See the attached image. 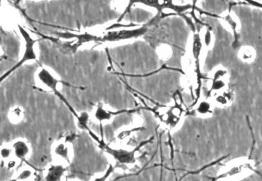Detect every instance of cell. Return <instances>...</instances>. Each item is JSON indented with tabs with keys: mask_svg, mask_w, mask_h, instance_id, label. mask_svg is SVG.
<instances>
[{
	"mask_svg": "<svg viewBox=\"0 0 262 181\" xmlns=\"http://www.w3.org/2000/svg\"><path fill=\"white\" fill-rule=\"evenodd\" d=\"M255 163L248 158H238L222 167L213 181H242L254 173Z\"/></svg>",
	"mask_w": 262,
	"mask_h": 181,
	"instance_id": "6da1fadb",
	"label": "cell"
},
{
	"mask_svg": "<svg viewBox=\"0 0 262 181\" xmlns=\"http://www.w3.org/2000/svg\"><path fill=\"white\" fill-rule=\"evenodd\" d=\"M90 133L94 139H96L97 142L100 143V147L102 148L104 151L112 157L113 161L115 163V166H114L115 168L116 166L121 167V168H128V167L134 166L136 163L137 153L143 145L139 146V147L133 149H116V148L106 145L104 143L101 142V141L100 142L96 135H94L93 132H90Z\"/></svg>",
	"mask_w": 262,
	"mask_h": 181,
	"instance_id": "7a4b0ae2",
	"label": "cell"
},
{
	"mask_svg": "<svg viewBox=\"0 0 262 181\" xmlns=\"http://www.w3.org/2000/svg\"><path fill=\"white\" fill-rule=\"evenodd\" d=\"M157 114L163 126L168 130H173L181 125L185 116V110L181 104L175 103L173 105L162 108Z\"/></svg>",
	"mask_w": 262,
	"mask_h": 181,
	"instance_id": "3957f363",
	"label": "cell"
},
{
	"mask_svg": "<svg viewBox=\"0 0 262 181\" xmlns=\"http://www.w3.org/2000/svg\"><path fill=\"white\" fill-rule=\"evenodd\" d=\"M19 29H20L21 34L23 36L24 41H25V50H24L23 56H22V58L21 59L20 62L17 63L11 69L9 70L8 72L5 73L0 77V83L4 81L16 70L20 69L21 66L25 64V63L29 62V61H34L36 59V52H35L34 47L35 43L37 41L31 38L29 33L26 29H24L23 27L19 26Z\"/></svg>",
	"mask_w": 262,
	"mask_h": 181,
	"instance_id": "277c9868",
	"label": "cell"
},
{
	"mask_svg": "<svg viewBox=\"0 0 262 181\" xmlns=\"http://www.w3.org/2000/svg\"><path fill=\"white\" fill-rule=\"evenodd\" d=\"M72 139L71 136L67 138L58 141L53 147L52 154L57 163L67 166L72 162L73 157V149L72 147Z\"/></svg>",
	"mask_w": 262,
	"mask_h": 181,
	"instance_id": "5b68a950",
	"label": "cell"
},
{
	"mask_svg": "<svg viewBox=\"0 0 262 181\" xmlns=\"http://www.w3.org/2000/svg\"><path fill=\"white\" fill-rule=\"evenodd\" d=\"M36 78H37V81H39L40 84L49 89L50 91H53L62 100L65 101L57 89L58 83H62L61 81H59L57 78H55L48 70L44 69V68L39 70L37 74H36Z\"/></svg>",
	"mask_w": 262,
	"mask_h": 181,
	"instance_id": "8992f818",
	"label": "cell"
},
{
	"mask_svg": "<svg viewBox=\"0 0 262 181\" xmlns=\"http://www.w3.org/2000/svg\"><path fill=\"white\" fill-rule=\"evenodd\" d=\"M127 111H114L106 107L104 104H97L93 112V118L97 123L102 124L112 121L116 116Z\"/></svg>",
	"mask_w": 262,
	"mask_h": 181,
	"instance_id": "52a82bcc",
	"label": "cell"
},
{
	"mask_svg": "<svg viewBox=\"0 0 262 181\" xmlns=\"http://www.w3.org/2000/svg\"><path fill=\"white\" fill-rule=\"evenodd\" d=\"M67 172V166L62 163H51L45 170L43 180L44 181H62Z\"/></svg>",
	"mask_w": 262,
	"mask_h": 181,
	"instance_id": "ba28073f",
	"label": "cell"
},
{
	"mask_svg": "<svg viewBox=\"0 0 262 181\" xmlns=\"http://www.w3.org/2000/svg\"><path fill=\"white\" fill-rule=\"evenodd\" d=\"M143 30L142 29H133V30H122L119 31H111L105 35L104 37L101 38L100 41H116L119 40L129 39L131 38L137 37L140 34H143Z\"/></svg>",
	"mask_w": 262,
	"mask_h": 181,
	"instance_id": "9c48e42d",
	"label": "cell"
},
{
	"mask_svg": "<svg viewBox=\"0 0 262 181\" xmlns=\"http://www.w3.org/2000/svg\"><path fill=\"white\" fill-rule=\"evenodd\" d=\"M12 150L17 160L27 159L31 155V148L29 142L24 139H19L12 145Z\"/></svg>",
	"mask_w": 262,
	"mask_h": 181,
	"instance_id": "30bf717a",
	"label": "cell"
},
{
	"mask_svg": "<svg viewBox=\"0 0 262 181\" xmlns=\"http://www.w3.org/2000/svg\"><path fill=\"white\" fill-rule=\"evenodd\" d=\"M213 111H214V104L211 100L199 101L194 107V112L198 116L202 118H208L212 116Z\"/></svg>",
	"mask_w": 262,
	"mask_h": 181,
	"instance_id": "8fae6325",
	"label": "cell"
},
{
	"mask_svg": "<svg viewBox=\"0 0 262 181\" xmlns=\"http://www.w3.org/2000/svg\"><path fill=\"white\" fill-rule=\"evenodd\" d=\"M0 159L10 168L15 166L17 159L15 158L12 146H4L0 148Z\"/></svg>",
	"mask_w": 262,
	"mask_h": 181,
	"instance_id": "7c38bea8",
	"label": "cell"
},
{
	"mask_svg": "<svg viewBox=\"0 0 262 181\" xmlns=\"http://www.w3.org/2000/svg\"><path fill=\"white\" fill-rule=\"evenodd\" d=\"M24 118H25V113H24L23 108L20 106L12 107L10 112H9V119L12 123L15 124V125L22 123L24 121Z\"/></svg>",
	"mask_w": 262,
	"mask_h": 181,
	"instance_id": "4fadbf2b",
	"label": "cell"
},
{
	"mask_svg": "<svg viewBox=\"0 0 262 181\" xmlns=\"http://www.w3.org/2000/svg\"><path fill=\"white\" fill-rule=\"evenodd\" d=\"M114 170H115V167L114 166V165L110 164L104 173L94 177L91 181H108L109 177L112 176L114 173Z\"/></svg>",
	"mask_w": 262,
	"mask_h": 181,
	"instance_id": "5bb4252c",
	"label": "cell"
},
{
	"mask_svg": "<svg viewBox=\"0 0 262 181\" xmlns=\"http://www.w3.org/2000/svg\"><path fill=\"white\" fill-rule=\"evenodd\" d=\"M15 181H35L34 172L31 169H24L16 177Z\"/></svg>",
	"mask_w": 262,
	"mask_h": 181,
	"instance_id": "9a60e30c",
	"label": "cell"
},
{
	"mask_svg": "<svg viewBox=\"0 0 262 181\" xmlns=\"http://www.w3.org/2000/svg\"><path fill=\"white\" fill-rule=\"evenodd\" d=\"M67 181H81V180H78V179H71V180H69Z\"/></svg>",
	"mask_w": 262,
	"mask_h": 181,
	"instance_id": "2e32d148",
	"label": "cell"
}]
</instances>
